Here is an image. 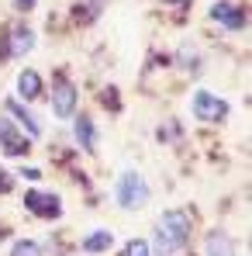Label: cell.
<instances>
[{
    "label": "cell",
    "mask_w": 252,
    "mask_h": 256,
    "mask_svg": "<svg viewBox=\"0 0 252 256\" xmlns=\"http://www.w3.org/2000/svg\"><path fill=\"white\" fill-rule=\"evenodd\" d=\"M190 239V214L187 212H163L152 228V250L159 256H176Z\"/></svg>",
    "instance_id": "cell-1"
},
{
    "label": "cell",
    "mask_w": 252,
    "mask_h": 256,
    "mask_svg": "<svg viewBox=\"0 0 252 256\" xmlns=\"http://www.w3.org/2000/svg\"><path fill=\"white\" fill-rule=\"evenodd\" d=\"M114 198H118V204H121L125 212H135V208H142V204L149 201V187H145V180H142L135 170H125L121 180H118Z\"/></svg>",
    "instance_id": "cell-2"
},
{
    "label": "cell",
    "mask_w": 252,
    "mask_h": 256,
    "mask_svg": "<svg viewBox=\"0 0 252 256\" xmlns=\"http://www.w3.org/2000/svg\"><path fill=\"white\" fill-rule=\"evenodd\" d=\"M190 111H194V118H197V122L218 125V122H225V118H228V100H221V97H218V94H211V90H197V94H194V100H190Z\"/></svg>",
    "instance_id": "cell-3"
},
{
    "label": "cell",
    "mask_w": 252,
    "mask_h": 256,
    "mask_svg": "<svg viewBox=\"0 0 252 256\" xmlns=\"http://www.w3.org/2000/svg\"><path fill=\"white\" fill-rule=\"evenodd\" d=\"M76 111V86L69 84L66 76H55V86H52V114L55 118H73Z\"/></svg>",
    "instance_id": "cell-4"
},
{
    "label": "cell",
    "mask_w": 252,
    "mask_h": 256,
    "mask_svg": "<svg viewBox=\"0 0 252 256\" xmlns=\"http://www.w3.org/2000/svg\"><path fill=\"white\" fill-rule=\"evenodd\" d=\"M24 208L31 214H38V218H59L62 214V201L55 194H48V190H28L24 194Z\"/></svg>",
    "instance_id": "cell-5"
},
{
    "label": "cell",
    "mask_w": 252,
    "mask_h": 256,
    "mask_svg": "<svg viewBox=\"0 0 252 256\" xmlns=\"http://www.w3.org/2000/svg\"><path fill=\"white\" fill-rule=\"evenodd\" d=\"M3 56L7 59H17V56H24V52H31V45H35V32L28 28V24H14L10 32H7V38H3Z\"/></svg>",
    "instance_id": "cell-6"
},
{
    "label": "cell",
    "mask_w": 252,
    "mask_h": 256,
    "mask_svg": "<svg viewBox=\"0 0 252 256\" xmlns=\"http://www.w3.org/2000/svg\"><path fill=\"white\" fill-rule=\"evenodd\" d=\"M0 149H3L7 156H28L31 142L21 135V128H17V125H10V122H0Z\"/></svg>",
    "instance_id": "cell-7"
},
{
    "label": "cell",
    "mask_w": 252,
    "mask_h": 256,
    "mask_svg": "<svg viewBox=\"0 0 252 256\" xmlns=\"http://www.w3.org/2000/svg\"><path fill=\"white\" fill-rule=\"evenodd\" d=\"M3 108H7V114H10V118L21 125V132H24V135L42 138V122H38V118H35V114H31V111L21 104V100H3Z\"/></svg>",
    "instance_id": "cell-8"
},
{
    "label": "cell",
    "mask_w": 252,
    "mask_h": 256,
    "mask_svg": "<svg viewBox=\"0 0 252 256\" xmlns=\"http://www.w3.org/2000/svg\"><path fill=\"white\" fill-rule=\"evenodd\" d=\"M211 18H214L218 24H225V28H242V24H246V10H242L239 4H232V0H218V4L211 7Z\"/></svg>",
    "instance_id": "cell-9"
},
{
    "label": "cell",
    "mask_w": 252,
    "mask_h": 256,
    "mask_svg": "<svg viewBox=\"0 0 252 256\" xmlns=\"http://www.w3.org/2000/svg\"><path fill=\"white\" fill-rule=\"evenodd\" d=\"M17 94H21L24 100H38V97H42V76H38L35 70H21V73H17Z\"/></svg>",
    "instance_id": "cell-10"
},
{
    "label": "cell",
    "mask_w": 252,
    "mask_h": 256,
    "mask_svg": "<svg viewBox=\"0 0 252 256\" xmlns=\"http://www.w3.org/2000/svg\"><path fill=\"white\" fill-rule=\"evenodd\" d=\"M204 253L208 256H235V242L225 232H211L208 242H204Z\"/></svg>",
    "instance_id": "cell-11"
},
{
    "label": "cell",
    "mask_w": 252,
    "mask_h": 256,
    "mask_svg": "<svg viewBox=\"0 0 252 256\" xmlns=\"http://www.w3.org/2000/svg\"><path fill=\"white\" fill-rule=\"evenodd\" d=\"M73 135H76V142H80L83 149H93V146H97V125L90 122V114H80V118H76Z\"/></svg>",
    "instance_id": "cell-12"
},
{
    "label": "cell",
    "mask_w": 252,
    "mask_h": 256,
    "mask_svg": "<svg viewBox=\"0 0 252 256\" xmlns=\"http://www.w3.org/2000/svg\"><path fill=\"white\" fill-rule=\"evenodd\" d=\"M111 242H114V236H111L107 228H97V232H90V236L83 239V250L86 253H107Z\"/></svg>",
    "instance_id": "cell-13"
},
{
    "label": "cell",
    "mask_w": 252,
    "mask_h": 256,
    "mask_svg": "<svg viewBox=\"0 0 252 256\" xmlns=\"http://www.w3.org/2000/svg\"><path fill=\"white\" fill-rule=\"evenodd\" d=\"M10 256H42V246H38L35 239H17V242L10 246Z\"/></svg>",
    "instance_id": "cell-14"
},
{
    "label": "cell",
    "mask_w": 252,
    "mask_h": 256,
    "mask_svg": "<svg viewBox=\"0 0 252 256\" xmlns=\"http://www.w3.org/2000/svg\"><path fill=\"white\" fill-rule=\"evenodd\" d=\"M125 256H152V250H149L145 239H131V242L125 246Z\"/></svg>",
    "instance_id": "cell-15"
},
{
    "label": "cell",
    "mask_w": 252,
    "mask_h": 256,
    "mask_svg": "<svg viewBox=\"0 0 252 256\" xmlns=\"http://www.w3.org/2000/svg\"><path fill=\"white\" fill-rule=\"evenodd\" d=\"M10 190H14V176L0 166V194H10Z\"/></svg>",
    "instance_id": "cell-16"
},
{
    "label": "cell",
    "mask_w": 252,
    "mask_h": 256,
    "mask_svg": "<svg viewBox=\"0 0 252 256\" xmlns=\"http://www.w3.org/2000/svg\"><path fill=\"white\" fill-rule=\"evenodd\" d=\"M35 4H38V0H14V7H17V10H31Z\"/></svg>",
    "instance_id": "cell-17"
},
{
    "label": "cell",
    "mask_w": 252,
    "mask_h": 256,
    "mask_svg": "<svg viewBox=\"0 0 252 256\" xmlns=\"http://www.w3.org/2000/svg\"><path fill=\"white\" fill-rule=\"evenodd\" d=\"M0 239H3V228H0Z\"/></svg>",
    "instance_id": "cell-18"
},
{
    "label": "cell",
    "mask_w": 252,
    "mask_h": 256,
    "mask_svg": "<svg viewBox=\"0 0 252 256\" xmlns=\"http://www.w3.org/2000/svg\"><path fill=\"white\" fill-rule=\"evenodd\" d=\"M166 4H173V0H166Z\"/></svg>",
    "instance_id": "cell-19"
}]
</instances>
